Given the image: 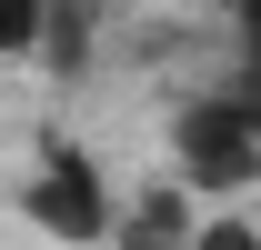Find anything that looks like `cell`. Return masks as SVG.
I'll return each mask as SVG.
<instances>
[{"label": "cell", "instance_id": "5b68a950", "mask_svg": "<svg viewBox=\"0 0 261 250\" xmlns=\"http://www.w3.org/2000/svg\"><path fill=\"white\" fill-rule=\"evenodd\" d=\"M191 250H261V230H251V220H201Z\"/></svg>", "mask_w": 261, "mask_h": 250}, {"label": "cell", "instance_id": "3957f363", "mask_svg": "<svg viewBox=\"0 0 261 250\" xmlns=\"http://www.w3.org/2000/svg\"><path fill=\"white\" fill-rule=\"evenodd\" d=\"M201 240V220H191V190H141L121 210V240L111 250H191Z\"/></svg>", "mask_w": 261, "mask_h": 250}, {"label": "cell", "instance_id": "277c9868", "mask_svg": "<svg viewBox=\"0 0 261 250\" xmlns=\"http://www.w3.org/2000/svg\"><path fill=\"white\" fill-rule=\"evenodd\" d=\"M231 10V30H241V90L261 100V0H221Z\"/></svg>", "mask_w": 261, "mask_h": 250}, {"label": "cell", "instance_id": "6da1fadb", "mask_svg": "<svg viewBox=\"0 0 261 250\" xmlns=\"http://www.w3.org/2000/svg\"><path fill=\"white\" fill-rule=\"evenodd\" d=\"M121 190L100 180V160L81 140H40V160L20 170V220L50 230V240H81V250H111L121 240Z\"/></svg>", "mask_w": 261, "mask_h": 250}, {"label": "cell", "instance_id": "7a4b0ae2", "mask_svg": "<svg viewBox=\"0 0 261 250\" xmlns=\"http://www.w3.org/2000/svg\"><path fill=\"white\" fill-rule=\"evenodd\" d=\"M171 150H181V190H211V200L251 190L261 180V100L241 90V80L211 90V100H181Z\"/></svg>", "mask_w": 261, "mask_h": 250}]
</instances>
